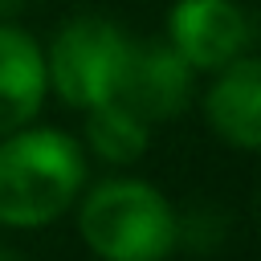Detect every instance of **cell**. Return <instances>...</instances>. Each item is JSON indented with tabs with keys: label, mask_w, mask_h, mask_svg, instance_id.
<instances>
[{
	"label": "cell",
	"mask_w": 261,
	"mask_h": 261,
	"mask_svg": "<svg viewBox=\"0 0 261 261\" xmlns=\"http://www.w3.org/2000/svg\"><path fill=\"white\" fill-rule=\"evenodd\" d=\"M86 179L73 139L57 130H12L0 139V224L37 228L57 220Z\"/></svg>",
	"instance_id": "cell-1"
},
{
	"label": "cell",
	"mask_w": 261,
	"mask_h": 261,
	"mask_svg": "<svg viewBox=\"0 0 261 261\" xmlns=\"http://www.w3.org/2000/svg\"><path fill=\"white\" fill-rule=\"evenodd\" d=\"M77 224L102 261H163L175 249V212L143 179H106L90 188Z\"/></svg>",
	"instance_id": "cell-2"
},
{
	"label": "cell",
	"mask_w": 261,
	"mask_h": 261,
	"mask_svg": "<svg viewBox=\"0 0 261 261\" xmlns=\"http://www.w3.org/2000/svg\"><path fill=\"white\" fill-rule=\"evenodd\" d=\"M126 37L118 33V24L102 20V16H77L69 24H61V33L53 37L49 61H45V77L53 82V90L69 102V106H102L114 98L122 61H126Z\"/></svg>",
	"instance_id": "cell-3"
},
{
	"label": "cell",
	"mask_w": 261,
	"mask_h": 261,
	"mask_svg": "<svg viewBox=\"0 0 261 261\" xmlns=\"http://www.w3.org/2000/svg\"><path fill=\"white\" fill-rule=\"evenodd\" d=\"M192 73L196 69L171 45H155V41L126 45V61L110 102H118L147 126L159 118H175L192 98Z\"/></svg>",
	"instance_id": "cell-4"
},
{
	"label": "cell",
	"mask_w": 261,
	"mask_h": 261,
	"mask_svg": "<svg viewBox=\"0 0 261 261\" xmlns=\"http://www.w3.org/2000/svg\"><path fill=\"white\" fill-rule=\"evenodd\" d=\"M253 41L249 16L232 0H179L171 8V49L192 69H224Z\"/></svg>",
	"instance_id": "cell-5"
},
{
	"label": "cell",
	"mask_w": 261,
	"mask_h": 261,
	"mask_svg": "<svg viewBox=\"0 0 261 261\" xmlns=\"http://www.w3.org/2000/svg\"><path fill=\"white\" fill-rule=\"evenodd\" d=\"M208 122L241 151L261 143V65L253 57H237L220 69L216 86L208 90Z\"/></svg>",
	"instance_id": "cell-6"
},
{
	"label": "cell",
	"mask_w": 261,
	"mask_h": 261,
	"mask_svg": "<svg viewBox=\"0 0 261 261\" xmlns=\"http://www.w3.org/2000/svg\"><path fill=\"white\" fill-rule=\"evenodd\" d=\"M45 57L12 24H0V139L20 130L45 98Z\"/></svg>",
	"instance_id": "cell-7"
},
{
	"label": "cell",
	"mask_w": 261,
	"mask_h": 261,
	"mask_svg": "<svg viewBox=\"0 0 261 261\" xmlns=\"http://www.w3.org/2000/svg\"><path fill=\"white\" fill-rule=\"evenodd\" d=\"M86 139H90V151L98 159H106V163H135L147 151V122L135 118L130 110H122L118 102H102V106H90Z\"/></svg>",
	"instance_id": "cell-8"
},
{
	"label": "cell",
	"mask_w": 261,
	"mask_h": 261,
	"mask_svg": "<svg viewBox=\"0 0 261 261\" xmlns=\"http://www.w3.org/2000/svg\"><path fill=\"white\" fill-rule=\"evenodd\" d=\"M224 228H228V220H224L220 208H208V204L188 208L184 216H175V249H188V253H212V249H220Z\"/></svg>",
	"instance_id": "cell-9"
},
{
	"label": "cell",
	"mask_w": 261,
	"mask_h": 261,
	"mask_svg": "<svg viewBox=\"0 0 261 261\" xmlns=\"http://www.w3.org/2000/svg\"><path fill=\"white\" fill-rule=\"evenodd\" d=\"M20 8V0H0V16H8V12H16Z\"/></svg>",
	"instance_id": "cell-10"
},
{
	"label": "cell",
	"mask_w": 261,
	"mask_h": 261,
	"mask_svg": "<svg viewBox=\"0 0 261 261\" xmlns=\"http://www.w3.org/2000/svg\"><path fill=\"white\" fill-rule=\"evenodd\" d=\"M0 261H20V253H12V249H4V245H0Z\"/></svg>",
	"instance_id": "cell-11"
}]
</instances>
